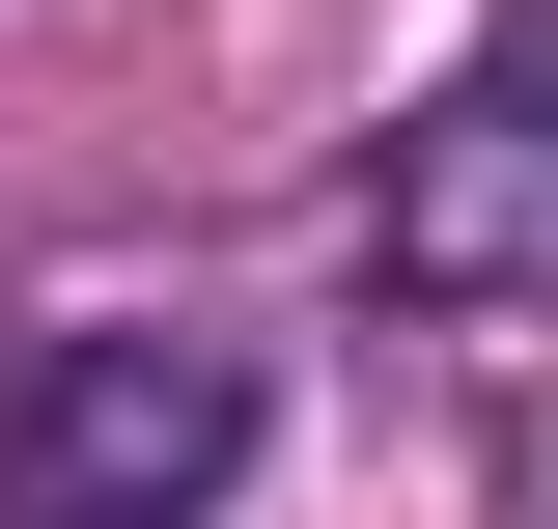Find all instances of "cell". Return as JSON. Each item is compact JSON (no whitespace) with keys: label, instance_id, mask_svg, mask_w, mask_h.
Here are the masks:
<instances>
[{"label":"cell","instance_id":"1","mask_svg":"<svg viewBox=\"0 0 558 529\" xmlns=\"http://www.w3.org/2000/svg\"><path fill=\"white\" fill-rule=\"evenodd\" d=\"M223 473H252L223 334H28L0 362V529H196Z\"/></svg>","mask_w":558,"mask_h":529},{"label":"cell","instance_id":"2","mask_svg":"<svg viewBox=\"0 0 558 529\" xmlns=\"http://www.w3.org/2000/svg\"><path fill=\"white\" fill-rule=\"evenodd\" d=\"M391 279L418 307H558V0L391 112Z\"/></svg>","mask_w":558,"mask_h":529}]
</instances>
